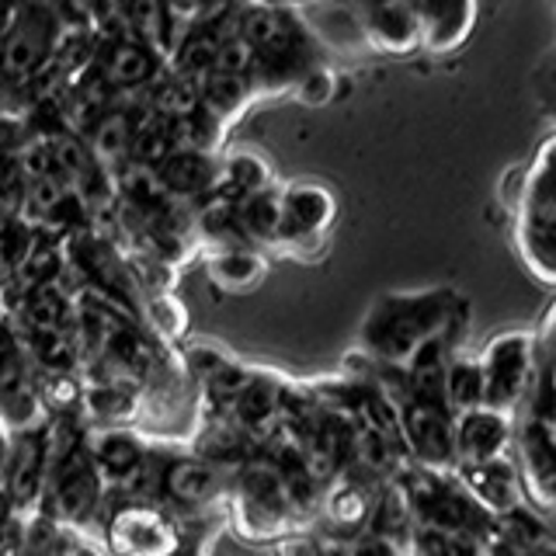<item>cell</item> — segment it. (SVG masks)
<instances>
[{"instance_id": "cell-13", "label": "cell", "mask_w": 556, "mask_h": 556, "mask_svg": "<svg viewBox=\"0 0 556 556\" xmlns=\"http://www.w3.org/2000/svg\"><path fill=\"white\" fill-rule=\"evenodd\" d=\"M46 445L42 439H22L11 452L8 463V497L25 508V504H35L46 491Z\"/></svg>"}, {"instance_id": "cell-31", "label": "cell", "mask_w": 556, "mask_h": 556, "mask_svg": "<svg viewBox=\"0 0 556 556\" xmlns=\"http://www.w3.org/2000/svg\"><path fill=\"white\" fill-rule=\"evenodd\" d=\"M122 486L132 494V504H150L153 497L164 494V463L143 456L129 477H122Z\"/></svg>"}, {"instance_id": "cell-12", "label": "cell", "mask_w": 556, "mask_h": 556, "mask_svg": "<svg viewBox=\"0 0 556 556\" xmlns=\"http://www.w3.org/2000/svg\"><path fill=\"white\" fill-rule=\"evenodd\" d=\"M334 216V202L324 188L313 185H295L278 199V233L289 237H309L324 230Z\"/></svg>"}, {"instance_id": "cell-35", "label": "cell", "mask_w": 556, "mask_h": 556, "mask_svg": "<svg viewBox=\"0 0 556 556\" xmlns=\"http://www.w3.org/2000/svg\"><path fill=\"white\" fill-rule=\"evenodd\" d=\"M348 553L352 556H407L396 539L372 535V532H362L355 539H348Z\"/></svg>"}, {"instance_id": "cell-34", "label": "cell", "mask_w": 556, "mask_h": 556, "mask_svg": "<svg viewBox=\"0 0 556 556\" xmlns=\"http://www.w3.org/2000/svg\"><path fill=\"white\" fill-rule=\"evenodd\" d=\"M202 445H205V456L208 459H226V463H230V459H243V439H240L233 428L208 431L205 439H202Z\"/></svg>"}, {"instance_id": "cell-16", "label": "cell", "mask_w": 556, "mask_h": 556, "mask_svg": "<svg viewBox=\"0 0 556 556\" xmlns=\"http://www.w3.org/2000/svg\"><path fill=\"white\" fill-rule=\"evenodd\" d=\"M219 491V473L205 459H174L164 463V497L178 504H205Z\"/></svg>"}, {"instance_id": "cell-11", "label": "cell", "mask_w": 556, "mask_h": 556, "mask_svg": "<svg viewBox=\"0 0 556 556\" xmlns=\"http://www.w3.org/2000/svg\"><path fill=\"white\" fill-rule=\"evenodd\" d=\"M150 170L164 195L167 191L170 195H205V191H213L219 178V170L208 161V153H195V150H174Z\"/></svg>"}, {"instance_id": "cell-20", "label": "cell", "mask_w": 556, "mask_h": 556, "mask_svg": "<svg viewBox=\"0 0 556 556\" xmlns=\"http://www.w3.org/2000/svg\"><path fill=\"white\" fill-rule=\"evenodd\" d=\"M410 556H483L480 539L463 535V532H448V529H434V526H410Z\"/></svg>"}, {"instance_id": "cell-19", "label": "cell", "mask_w": 556, "mask_h": 556, "mask_svg": "<svg viewBox=\"0 0 556 556\" xmlns=\"http://www.w3.org/2000/svg\"><path fill=\"white\" fill-rule=\"evenodd\" d=\"M442 404L456 417L483 407V376L480 362H448L442 376Z\"/></svg>"}, {"instance_id": "cell-21", "label": "cell", "mask_w": 556, "mask_h": 556, "mask_svg": "<svg viewBox=\"0 0 556 556\" xmlns=\"http://www.w3.org/2000/svg\"><path fill=\"white\" fill-rule=\"evenodd\" d=\"M233 216L240 223L243 237L251 240H275L278 237V199L268 191H257V195L237 199L233 202Z\"/></svg>"}, {"instance_id": "cell-8", "label": "cell", "mask_w": 556, "mask_h": 556, "mask_svg": "<svg viewBox=\"0 0 556 556\" xmlns=\"http://www.w3.org/2000/svg\"><path fill=\"white\" fill-rule=\"evenodd\" d=\"M459 473V491L477 504L486 518H497L504 511L526 504L521 494L518 469L508 459H483V463H456Z\"/></svg>"}, {"instance_id": "cell-10", "label": "cell", "mask_w": 556, "mask_h": 556, "mask_svg": "<svg viewBox=\"0 0 556 556\" xmlns=\"http://www.w3.org/2000/svg\"><path fill=\"white\" fill-rule=\"evenodd\" d=\"M511 445V417L494 407H477L452 417V452L456 463L501 459Z\"/></svg>"}, {"instance_id": "cell-5", "label": "cell", "mask_w": 556, "mask_h": 556, "mask_svg": "<svg viewBox=\"0 0 556 556\" xmlns=\"http://www.w3.org/2000/svg\"><path fill=\"white\" fill-rule=\"evenodd\" d=\"M400 439L410 445V452L428 473H442L445 466H456V452H452V414L442 400L407 396L396 417Z\"/></svg>"}, {"instance_id": "cell-9", "label": "cell", "mask_w": 556, "mask_h": 556, "mask_svg": "<svg viewBox=\"0 0 556 556\" xmlns=\"http://www.w3.org/2000/svg\"><path fill=\"white\" fill-rule=\"evenodd\" d=\"M101 501V473L87 459L84 448H74L66 459L56 463V473H49V504L52 515L66 521L87 518Z\"/></svg>"}, {"instance_id": "cell-32", "label": "cell", "mask_w": 556, "mask_h": 556, "mask_svg": "<svg viewBox=\"0 0 556 556\" xmlns=\"http://www.w3.org/2000/svg\"><path fill=\"white\" fill-rule=\"evenodd\" d=\"M261 275V261L251 251H223L213 261V278L223 286H251Z\"/></svg>"}, {"instance_id": "cell-27", "label": "cell", "mask_w": 556, "mask_h": 556, "mask_svg": "<svg viewBox=\"0 0 556 556\" xmlns=\"http://www.w3.org/2000/svg\"><path fill=\"white\" fill-rule=\"evenodd\" d=\"M226 188L233 191V202L257 195V191H268L265 161L254 156V153H233L230 164H226Z\"/></svg>"}, {"instance_id": "cell-28", "label": "cell", "mask_w": 556, "mask_h": 556, "mask_svg": "<svg viewBox=\"0 0 556 556\" xmlns=\"http://www.w3.org/2000/svg\"><path fill=\"white\" fill-rule=\"evenodd\" d=\"M87 410L101 421H115V417H129L132 407H136V396L129 387H122V382H104V387H94L87 390V396H80Z\"/></svg>"}, {"instance_id": "cell-17", "label": "cell", "mask_w": 556, "mask_h": 556, "mask_svg": "<svg viewBox=\"0 0 556 556\" xmlns=\"http://www.w3.org/2000/svg\"><path fill=\"white\" fill-rule=\"evenodd\" d=\"M365 22H369V35L382 46L396 52V56H404L410 52L417 42H421V35H417V17H414V8L407 4H376V8H365Z\"/></svg>"}, {"instance_id": "cell-29", "label": "cell", "mask_w": 556, "mask_h": 556, "mask_svg": "<svg viewBox=\"0 0 556 556\" xmlns=\"http://www.w3.org/2000/svg\"><path fill=\"white\" fill-rule=\"evenodd\" d=\"M372 515V497L362 491V483H341V491L330 497V518L344 529H358Z\"/></svg>"}, {"instance_id": "cell-4", "label": "cell", "mask_w": 556, "mask_h": 556, "mask_svg": "<svg viewBox=\"0 0 556 556\" xmlns=\"http://www.w3.org/2000/svg\"><path fill=\"white\" fill-rule=\"evenodd\" d=\"M480 376H483V407L511 414L526 400L535 379L532 338L521 334V330H508V334L494 338L480 358Z\"/></svg>"}, {"instance_id": "cell-18", "label": "cell", "mask_w": 556, "mask_h": 556, "mask_svg": "<svg viewBox=\"0 0 556 556\" xmlns=\"http://www.w3.org/2000/svg\"><path fill=\"white\" fill-rule=\"evenodd\" d=\"M143 456H147V452H143V442H139L136 434L118 431V428H115V431H112V428H109V431H98L94 439H91V448H87V459L94 463L98 473L115 477V480L129 477Z\"/></svg>"}, {"instance_id": "cell-25", "label": "cell", "mask_w": 556, "mask_h": 556, "mask_svg": "<svg viewBox=\"0 0 556 556\" xmlns=\"http://www.w3.org/2000/svg\"><path fill=\"white\" fill-rule=\"evenodd\" d=\"M275 407H278V396L271 387H261V382H243L237 390V396L230 400V410L237 417L240 428H261L265 421L275 417Z\"/></svg>"}, {"instance_id": "cell-3", "label": "cell", "mask_w": 556, "mask_h": 556, "mask_svg": "<svg viewBox=\"0 0 556 556\" xmlns=\"http://www.w3.org/2000/svg\"><path fill=\"white\" fill-rule=\"evenodd\" d=\"M60 39V11L46 4H28L8 11L0 35V77L17 84L35 77L49 63Z\"/></svg>"}, {"instance_id": "cell-22", "label": "cell", "mask_w": 556, "mask_h": 556, "mask_svg": "<svg viewBox=\"0 0 556 556\" xmlns=\"http://www.w3.org/2000/svg\"><path fill=\"white\" fill-rule=\"evenodd\" d=\"M25 320L31 330H63L70 320V300L56 289V282L35 286L25 295Z\"/></svg>"}, {"instance_id": "cell-33", "label": "cell", "mask_w": 556, "mask_h": 556, "mask_svg": "<svg viewBox=\"0 0 556 556\" xmlns=\"http://www.w3.org/2000/svg\"><path fill=\"white\" fill-rule=\"evenodd\" d=\"M14 164H17V174H22V181H25V185H35V181L52 178V174H56V167H52V153H49V143H46V139L22 147V153L14 156Z\"/></svg>"}, {"instance_id": "cell-2", "label": "cell", "mask_w": 556, "mask_h": 556, "mask_svg": "<svg viewBox=\"0 0 556 556\" xmlns=\"http://www.w3.org/2000/svg\"><path fill=\"white\" fill-rule=\"evenodd\" d=\"M532 414L518 431V459H521V494L539 511L553 508V480H556V428H553V390H549V369L532 379Z\"/></svg>"}, {"instance_id": "cell-7", "label": "cell", "mask_w": 556, "mask_h": 556, "mask_svg": "<svg viewBox=\"0 0 556 556\" xmlns=\"http://www.w3.org/2000/svg\"><path fill=\"white\" fill-rule=\"evenodd\" d=\"M553 226H556V205H553V167L546 150L535 174L529 178L526 205H521V248H526L529 265L543 282H553Z\"/></svg>"}, {"instance_id": "cell-14", "label": "cell", "mask_w": 556, "mask_h": 556, "mask_svg": "<svg viewBox=\"0 0 556 556\" xmlns=\"http://www.w3.org/2000/svg\"><path fill=\"white\" fill-rule=\"evenodd\" d=\"M156 52L139 39L112 42L109 60L101 66V80L109 87H143L156 77Z\"/></svg>"}, {"instance_id": "cell-1", "label": "cell", "mask_w": 556, "mask_h": 556, "mask_svg": "<svg viewBox=\"0 0 556 556\" xmlns=\"http://www.w3.org/2000/svg\"><path fill=\"white\" fill-rule=\"evenodd\" d=\"M448 295L421 292V295H393L382 300L372 317L365 320V344L382 362H410L417 348L442 334L448 324Z\"/></svg>"}, {"instance_id": "cell-24", "label": "cell", "mask_w": 556, "mask_h": 556, "mask_svg": "<svg viewBox=\"0 0 556 556\" xmlns=\"http://www.w3.org/2000/svg\"><path fill=\"white\" fill-rule=\"evenodd\" d=\"M132 150V118L122 112H109L98 126L91 129V153L94 161L109 164V161H122Z\"/></svg>"}, {"instance_id": "cell-6", "label": "cell", "mask_w": 556, "mask_h": 556, "mask_svg": "<svg viewBox=\"0 0 556 556\" xmlns=\"http://www.w3.org/2000/svg\"><path fill=\"white\" fill-rule=\"evenodd\" d=\"M109 546L115 556H178L181 532L153 504H126L109 521Z\"/></svg>"}, {"instance_id": "cell-30", "label": "cell", "mask_w": 556, "mask_h": 556, "mask_svg": "<svg viewBox=\"0 0 556 556\" xmlns=\"http://www.w3.org/2000/svg\"><path fill=\"white\" fill-rule=\"evenodd\" d=\"M257 66V52L251 49L248 39H240L237 31L219 35V49H216V74H230V77H248Z\"/></svg>"}, {"instance_id": "cell-23", "label": "cell", "mask_w": 556, "mask_h": 556, "mask_svg": "<svg viewBox=\"0 0 556 556\" xmlns=\"http://www.w3.org/2000/svg\"><path fill=\"white\" fill-rule=\"evenodd\" d=\"M195 91H199L202 109L219 118L226 112H233L237 104L248 98L251 84H248V77H230V74H216V70H208L202 80H195Z\"/></svg>"}, {"instance_id": "cell-26", "label": "cell", "mask_w": 556, "mask_h": 556, "mask_svg": "<svg viewBox=\"0 0 556 556\" xmlns=\"http://www.w3.org/2000/svg\"><path fill=\"white\" fill-rule=\"evenodd\" d=\"M28 348L35 362H42L49 372H70L77 362V341L66 330H31Z\"/></svg>"}, {"instance_id": "cell-15", "label": "cell", "mask_w": 556, "mask_h": 556, "mask_svg": "<svg viewBox=\"0 0 556 556\" xmlns=\"http://www.w3.org/2000/svg\"><path fill=\"white\" fill-rule=\"evenodd\" d=\"M417 35L431 46V49H452L466 39L469 22L477 17V11L469 4H417Z\"/></svg>"}]
</instances>
